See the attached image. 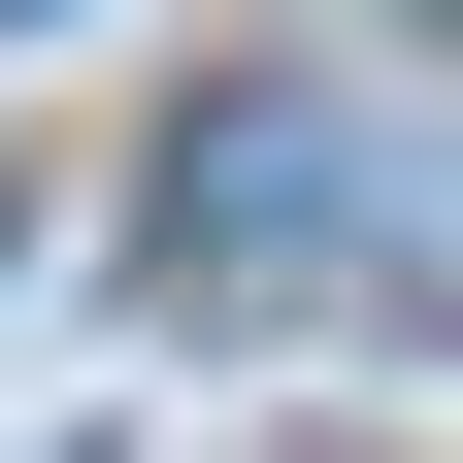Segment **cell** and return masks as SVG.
Segmentation results:
<instances>
[{"label":"cell","instance_id":"6da1fadb","mask_svg":"<svg viewBox=\"0 0 463 463\" xmlns=\"http://www.w3.org/2000/svg\"><path fill=\"white\" fill-rule=\"evenodd\" d=\"M199 232H232V265H397V165L331 133V99H232V165H199Z\"/></svg>","mask_w":463,"mask_h":463}]
</instances>
